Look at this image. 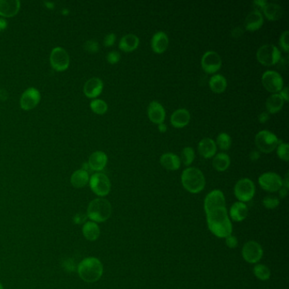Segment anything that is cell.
<instances>
[{
  "label": "cell",
  "instance_id": "obj_44",
  "mask_svg": "<svg viewBox=\"0 0 289 289\" xmlns=\"http://www.w3.org/2000/svg\"><path fill=\"white\" fill-rule=\"evenodd\" d=\"M116 36L115 33H109L103 39V44L105 47H111L116 42Z\"/></svg>",
  "mask_w": 289,
  "mask_h": 289
},
{
  "label": "cell",
  "instance_id": "obj_40",
  "mask_svg": "<svg viewBox=\"0 0 289 289\" xmlns=\"http://www.w3.org/2000/svg\"><path fill=\"white\" fill-rule=\"evenodd\" d=\"M83 48L88 53L94 54V53L99 51L100 46H99V42H97L96 40H88L84 43Z\"/></svg>",
  "mask_w": 289,
  "mask_h": 289
},
{
  "label": "cell",
  "instance_id": "obj_16",
  "mask_svg": "<svg viewBox=\"0 0 289 289\" xmlns=\"http://www.w3.org/2000/svg\"><path fill=\"white\" fill-rule=\"evenodd\" d=\"M264 17L260 10H254L248 14L244 21V27L248 32H254L263 26Z\"/></svg>",
  "mask_w": 289,
  "mask_h": 289
},
{
  "label": "cell",
  "instance_id": "obj_54",
  "mask_svg": "<svg viewBox=\"0 0 289 289\" xmlns=\"http://www.w3.org/2000/svg\"><path fill=\"white\" fill-rule=\"evenodd\" d=\"M7 25H8V23H7L6 20L0 18V31L5 29L7 27Z\"/></svg>",
  "mask_w": 289,
  "mask_h": 289
},
{
  "label": "cell",
  "instance_id": "obj_35",
  "mask_svg": "<svg viewBox=\"0 0 289 289\" xmlns=\"http://www.w3.org/2000/svg\"><path fill=\"white\" fill-rule=\"evenodd\" d=\"M90 107L97 115H103L108 110V104L102 100H94L90 103Z\"/></svg>",
  "mask_w": 289,
  "mask_h": 289
},
{
  "label": "cell",
  "instance_id": "obj_49",
  "mask_svg": "<svg viewBox=\"0 0 289 289\" xmlns=\"http://www.w3.org/2000/svg\"><path fill=\"white\" fill-rule=\"evenodd\" d=\"M260 154L257 150H253V151L251 152L250 154H249V159H250L251 161H257L259 159H260Z\"/></svg>",
  "mask_w": 289,
  "mask_h": 289
},
{
  "label": "cell",
  "instance_id": "obj_47",
  "mask_svg": "<svg viewBox=\"0 0 289 289\" xmlns=\"http://www.w3.org/2000/svg\"><path fill=\"white\" fill-rule=\"evenodd\" d=\"M258 119H259V122L260 123H266V122L268 121V120L270 119V116H269V113L268 112H262L260 113V116L258 117Z\"/></svg>",
  "mask_w": 289,
  "mask_h": 289
},
{
  "label": "cell",
  "instance_id": "obj_13",
  "mask_svg": "<svg viewBox=\"0 0 289 289\" xmlns=\"http://www.w3.org/2000/svg\"><path fill=\"white\" fill-rule=\"evenodd\" d=\"M50 64L55 71H65L70 64V56L66 50L61 47L54 48L50 54Z\"/></svg>",
  "mask_w": 289,
  "mask_h": 289
},
{
  "label": "cell",
  "instance_id": "obj_45",
  "mask_svg": "<svg viewBox=\"0 0 289 289\" xmlns=\"http://www.w3.org/2000/svg\"><path fill=\"white\" fill-rule=\"evenodd\" d=\"M87 219V215H84V214L79 213V214H77V215H75L73 221H74V223H76V224L80 225V224H83L84 222H86Z\"/></svg>",
  "mask_w": 289,
  "mask_h": 289
},
{
  "label": "cell",
  "instance_id": "obj_15",
  "mask_svg": "<svg viewBox=\"0 0 289 289\" xmlns=\"http://www.w3.org/2000/svg\"><path fill=\"white\" fill-rule=\"evenodd\" d=\"M205 211L208 212L216 208L226 207V199L224 193L221 190H213L207 194L205 199Z\"/></svg>",
  "mask_w": 289,
  "mask_h": 289
},
{
  "label": "cell",
  "instance_id": "obj_6",
  "mask_svg": "<svg viewBox=\"0 0 289 289\" xmlns=\"http://www.w3.org/2000/svg\"><path fill=\"white\" fill-rule=\"evenodd\" d=\"M256 58L260 64L265 66H272L277 64L281 59V51L273 44H265L258 49Z\"/></svg>",
  "mask_w": 289,
  "mask_h": 289
},
{
  "label": "cell",
  "instance_id": "obj_36",
  "mask_svg": "<svg viewBox=\"0 0 289 289\" xmlns=\"http://www.w3.org/2000/svg\"><path fill=\"white\" fill-rule=\"evenodd\" d=\"M195 159V153L192 147H185L182 151V161L186 166H189Z\"/></svg>",
  "mask_w": 289,
  "mask_h": 289
},
{
  "label": "cell",
  "instance_id": "obj_17",
  "mask_svg": "<svg viewBox=\"0 0 289 289\" xmlns=\"http://www.w3.org/2000/svg\"><path fill=\"white\" fill-rule=\"evenodd\" d=\"M148 116L153 123L160 125L161 123H164L165 119V110L162 104L157 101H153L148 105Z\"/></svg>",
  "mask_w": 289,
  "mask_h": 289
},
{
  "label": "cell",
  "instance_id": "obj_4",
  "mask_svg": "<svg viewBox=\"0 0 289 289\" xmlns=\"http://www.w3.org/2000/svg\"><path fill=\"white\" fill-rule=\"evenodd\" d=\"M112 214L111 204L103 198H99L92 200L87 209V218L91 222L101 223L106 222Z\"/></svg>",
  "mask_w": 289,
  "mask_h": 289
},
{
  "label": "cell",
  "instance_id": "obj_14",
  "mask_svg": "<svg viewBox=\"0 0 289 289\" xmlns=\"http://www.w3.org/2000/svg\"><path fill=\"white\" fill-rule=\"evenodd\" d=\"M41 100V94L35 87L27 88L21 98L20 104L24 110L34 109Z\"/></svg>",
  "mask_w": 289,
  "mask_h": 289
},
{
  "label": "cell",
  "instance_id": "obj_12",
  "mask_svg": "<svg viewBox=\"0 0 289 289\" xmlns=\"http://www.w3.org/2000/svg\"><path fill=\"white\" fill-rule=\"evenodd\" d=\"M222 61L218 53L207 51L203 55L201 66L208 74H215L222 67Z\"/></svg>",
  "mask_w": 289,
  "mask_h": 289
},
{
  "label": "cell",
  "instance_id": "obj_31",
  "mask_svg": "<svg viewBox=\"0 0 289 289\" xmlns=\"http://www.w3.org/2000/svg\"><path fill=\"white\" fill-rule=\"evenodd\" d=\"M231 165V159L228 154L225 153H220L213 158L212 165L215 170L220 172L225 171L228 169Z\"/></svg>",
  "mask_w": 289,
  "mask_h": 289
},
{
  "label": "cell",
  "instance_id": "obj_55",
  "mask_svg": "<svg viewBox=\"0 0 289 289\" xmlns=\"http://www.w3.org/2000/svg\"><path fill=\"white\" fill-rule=\"evenodd\" d=\"M0 289H3V285L1 284V283H0Z\"/></svg>",
  "mask_w": 289,
  "mask_h": 289
},
{
  "label": "cell",
  "instance_id": "obj_26",
  "mask_svg": "<svg viewBox=\"0 0 289 289\" xmlns=\"http://www.w3.org/2000/svg\"><path fill=\"white\" fill-rule=\"evenodd\" d=\"M139 45V39L138 36L134 34H126L122 37L119 42V48L121 50L126 53L134 51Z\"/></svg>",
  "mask_w": 289,
  "mask_h": 289
},
{
  "label": "cell",
  "instance_id": "obj_7",
  "mask_svg": "<svg viewBox=\"0 0 289 289\" xmlns=\"http://www.w3.org/2000/svg\"><path fill=\"white\" fill-rule=\"evenodd\" d=\"M234 194L239 202L250 201L255 194V186L253 181L248 178H243L236 183Z\"/></svg>",
  "mask_w": 289,
  "mask_h": 289
},
{
  "label": "cell",
  "instance_id": "obj_50",
  "mask_svg": "<svg viewBox=\"0 0 289 289\" xmlns=\"http://www.w3.org/2000/svg\"><path fill=\"white\" fill-rule=\"evenodd\" d=\"M288 193H289V189H287L284 186H282V187L280 188L279 195L282 199H284V198L288 195Z\"/></svg>",
  "mask_w": 289,
  "mask_h": 289
},
{
  "label": "cell",
  "instance_id": "obj_33",
  "mask_svg": "<svg viewBox=\"0 0 289 289\" xmlns=\"http://www.w3.org/2000/svg\"><path fill=\"white\" fill-rule=\"evenodd\" d=\"M254 276L257 277L258 279L261 280V281H267L270 277V270L267 266L262 265V264H259L256 265L254 267L253 270Z\"/></svg>",
  "mask_w": 289,
  "mask_h": 289
},
{
  "label": "cell",
  "instance_id": "obj_10",
  "mask_svg": "<svg viewBox=\"0 0 289 289\" xmlns=\"http://www.w3.org/2000/svg\"><path fill=\"white\" fill-rule=\"evenodd\" d=\"M258 182L262 189L270 193L277 192L283 186L282 177L275 172H266L262 174L259 177Z\"/></svg>",
  "mask_w": 289,
  "mask_h": 289
},
{
  "label": "cell",
  "instance_id": "obj_24",
  "mask_svg": "<svg viewBox=\"0 0 289 289\" xmlns=\"http://www.w3.org/2000/svg\"><path fill=\"white\" fill-rule=\"evenodd\" d=\"M161 165L168 170H177L181 166L180 158L172 153H165L161 155Z\"/></svg>",
  "mask_w": 289,
  "mask_h": 289
},
{
  "label": "cell",
  "instance_id": "obj_21",
  "mask_svg": "<svg viewBox=\"0 0 289 289\" xmlns=\"http://www.w3.org/2000/svg\"><path fill=\"white\" fill-rule=\"evenodd\" d=\"M198 150L203 158L205 159H210L215 156L217 150V146L215 144V141L211 138H203L199 142L198 145Z\"/></svg>",
  "mask_w": 289,
  "mask_h": 289
},
{
  "label": "cell",
  "instance_id": "obj_9",
  "mask_svg": "<svg viewBox=\"0 0 289 289\" xmlns=\"http://www.w3.org/2000/svg\"><path fill=\"white\" fill-rule=\"evenodd\" d=\"M262 85L266 90L271 93H278L284 86L282 76L275 71H267L261 78Z\"/></svg>",
  "mask_w": 289,
  "mask_h": 289
},
{
  "label": "cell",
  "instance_id": "obj_11",
  "mask_svg": "<svg viewBox=\"0 0 289 289\" xmlns=\"http://www.w3.org/2000/svg\"><path fill=\"white\" fill-rule=\"evenodd\" d=\"M263 248L259 243L255 241H248L244 244L242 249V255L248 263H258L263 257Z\"/></svg>",
  "mask_w": 289,
  "mask_h": 289
},
{
  "label": "cell",
  "instance_id": "obj_1",
  "mask_svg": "<svg viewBox=\"0 0 289 289\" xmlns=\"http://www.w3.org/2000/svg\"><path fill=\"white\" fill-rule=\"evenodd\" d=\"M208 228L217 238H226L232 233V225L226 207L206 212Z\"/></svg>",
  "mask_w": 289,
  "mask_h": 289
},
{
  "label": "cell",
  "instance_id": "obj_34",
  "mask_svg": "<svg viewBox=\"0 0 289 289\" xmlns=\"http://www.w3.org/2000/svg\"><path fill=\"white\" fill-rule=\"evenodd\" d=\"M215 144H217V146L222 150H225V151L226 150H228L231 146V137L226 132H222V133L219 134L218 137L216 138Z\"/></svg>",
  "mask_w": 289,
  "mask_h": 289
},
{
  "label": "cell",
  "instance_id": "obj_37",
  "mask_svg": "<svg viewBox=\"0 0 289 289\" xmlns=\"http://www.w3.org/2000/svg\"><path fill=\"white\" fill-rule=\"evenodd\" d=\"M276 154L282 161L288 162L289 161V145L280 140L279 144L276 147Z\"/></svg>",
  "mask_w": 289,
  "mask_h": 289
},
{
  "label": "cell",
  "instance_id": "obj_23",
  "mask_svg": "<svg viewBox=\"0 0 289 289\" xmlns=\"http://www.w3.org/2000/svg\"><path fill=\"white\" fill-rule=\"evenodd\" d=\"M21 2L19 0H0V16L13 17L19 12Z\"/></svg>",
  "mask_w": 289,
  "mask_h": 289
},
{
  "label": "cell",
  "instance_id": "obj_29",
  "mask_svg": "<svg viewBox=\"0 0 289 289\" xmlns=\"http://www.w3.org/2000/svg\"><path fill=\"white\" fill-rule=\"evenodd\" d=\"M263 13L270 21H276L283 16V10L282 7L276 3H267L263 8Z\"/></svg>",
  "mask_w": 289,
  "mask_h": 289
},
{
  "label": "cell",
  "instance_id": "obj_18",
  "mask_svg": "<svg viewBox=\"0 0 289 289\" xmlns=\"http://www.w3.org/2000/svg\"><path fill=\"white\" fill-rule=\"evenodd\" d=\"M103 83L102 80L98 77H93L86 82V83L84 85L83 92L87 98L94 99L100 96L103 91Z\"/></svg>",
  "mask_w": 289,
  "mask_h": 289
},
{
  "label": "cell",
  "instance_id": "obj_27",
  "mask_svg": "<svg viewBox=\"0 0 289 289\" xmlns=\"http://www.w3.org/2000/svg\"><path fill=\"white\" fill-rule=\"evenodd\" d=\"M285 101L283 100L279 93H273L271 94L266 102V108L267 112L269 114H276L279 112L283 109Z\"/></svg>",
  "mask_w": 289,
  "mask_h": 289
},
{
  "label": "cell",
  "instance_id": "obj_5",
  "mask_svg": "<svg viewBox=\"0 0 289 289\" xmlns=\"http://www.w3.org/2000/svg\"><path fill=\"white\" fill-rule=\"evenodd\" d=\"M279 138L276 134L267 130L258 132L254 138V143L258 149L265 154L273 152L279 144Z\"/></svg>",
  "mask_w": 289,
  "mask_h": 289
},
{
  "label": "cell",
  "instance_id": "obj_51",
  "mask_svg": "<svg viewBox=\"0 0 289 289\" xmlns=\"http://www.w3.org/2000/svg\"><path fill=\"white\" fill-rule=\"evenodd\" d=\"M254 3L256 6L261 8L263 10L264 7L267 5V1H264V0H258V1H254Z\"/></svg>",
  "mask_w": 289,
  "mask_h": 289
},
{
  "label": "cell",
  "instance_id": "obj_52",
  "mask_svg": "<svg viewBox=\"0 0 289 289\" xmlns=\"http://www.w3.org/2000/svg\"><path fill=\"white\" fill-rule=\"evenodd\" d=\"M283 186H284V187L287 188V189H289V172L286 173V175H285V177H284V179H283Z\"/></svg>",
  "mask_w": 289,
  "mask_h": 289
},
{
  "label": "cell",
  "instance_id": "obj_8",
  "mask_svg": "<svg viewBox=\"0 0 289 289\" xmlns=\"http://www.w3.org/2000/svg\"><path fill=\"white\" fill-rule=\"evenodd\" d=\"M91 189L96 195L100 197L107 196L111 189V184L109 177L105 174H93L89 179Z\"/></svg>",
  "mask_w": 289,
  "mask_h": 289
},
{
  "label": "cell",
  "instance_id": "obj_32",
  "mask_svg": "<svg viewBox=\"0 0 289 289\" xmlns=\"http://www.w3.org/2000/svg\"><path fill=\"white\" fill-rule=\"evenodd\" d=\"M209 87L212 92L215 93H222L227 87V82L225 77L222 75H214L210 77L209 83Z\"/></svg>",
  "mask_w": 289,
  "mask_h": 289
},
{
  "label": "cell",
  "instance_id": "obj_28",
  "mask_svg": "<svg viewBox=\"0 0 289 289\" xmlns=\"http://www.w3.org/2000/svg\"><path fill=\"white\" fill-rule=\"evenodd\" d=\"M82 231H83L84 238L88 241H96L97 239L100 238V227L98 226L96 222H91V221L85 222Z\"/></svg>",
  "mask_w": 289,
  "mask_h": 289
},
{
  "label": "cell",
  "instance_id": "obj_20",
  "mask_svg": "<svg viewBox=\"0 0 289 289\" xmlns=\"http://www.w3.org/2000/svg\"><path fill=\"white\" fill-rule=\"evenodd\" d=\"M169 46V38L164 32H158L151 39L152 50L156 54H163Z\"/></svg>",
  "mask_w": 289,
  "mask_h": 289
},
{
  "label": "cell",
  "instance_id": "obj_30",
  "mask_svg": "<svg viewBox=\"0 0 289 289\" xmlns=\"http://www.w3.org/2000/svg\"><path fill=\"white\" fill-rule=\"evenodd\" d=\"M71 183L72 186L76 188L84 187L87 183H89V174L87 172V170L83 169L76 170L71 176Z\"/></svg>",
  "mask_w": 289,
  "mask_h": 289
},
{
  "label": "cell",
  "instance_id": "obj_3",
  "mask_svg": "<svg viewBox=\"0 0 289 289\" xmlns=\"http://www.w3.org/2000/svg\"><path fill=\"white\" fill-rule=\"evenodd\" d=\"M181 181L183 187L191 193H200L206 186L205 176L196 167H187L183 170Z\"/></svg>",
  "mask_w": 289,
  "mask_h": 289
},
{
  "label": "cell",
  "instance_id": "obj_46",
  "mask_svg": "<svg viewBox=\"0 0 289 289\" xmlns=\"http://www.w3.org/2000/svg\"><path fill=\"white\" fill-rule=\"evenodd\" d=\"M243 34H244V30L242 29L241 27H239V26L235 27L234 29L231 31V36L235 39L241 37Z\"/></svg>",
  "mask_w": 289,
  "mask_h": 289
},
{
  "label": "cell",
  "instance_id": "obj_25",
  "mask_svg": "<svg viewBox=\"0 0 289 289\" xmlns=\"http://www.w3.org/2000/svg\"><path fill=\"white\" fill-rule=\"evenodd\" d=\"M248 209L244 203L236 202L230 209V216L234 222H240L247 218Z\"/></svg>",
  "mask_w": 289,
  "mask_h": 289
},
{
  "label": "cell",
  "instance_id": "obj_2",
  "mask_svg": "<svg viewBox=\"0 0 289 289\" xmlns=\"http://www.w3.org/2000/svg\"><path fill=\"white\" fill-rule=\"evenodd\" d=\"M77 272L85 283H96L103 276V264L98 258H85L77 266Z\"/></svg>",
  "mask_w": 289,
  "mask_h": 289
},
{
  "label": "cell",
  "instance_id": "obj_43",
  "mask_svg": "<svg viewBox=\"0 0 289 289\" xmlns=\"http://www.w3.org/2000/svg\"><path fill=\"white\" fill-rule=\"evenodd\" d=\"M226 244L230 248H235L238 247V238H236L235 236L230 235V236L226 238Z\"/></svg>",
  "mask_w": 289,
  "mask_h": 289
},
{
  "label": "cell",
  "instance_id": "obj_19",
  "mask_svg": "<svg viewBox=\"0 0 289 289\" xmlns=\"http://www.w3.org/2000/svg\"><path fill=\"white\" fill-rule=\"evenodd\" d=\"M191 116L187 109H178L175 110L170 116V123L175 128H183L188 125Z\"/></svg>",
  "mask_w": 289,
  "mask_h": 289
},
{
  "label": "cell",
  "instance_id": "obj_39",
  "mask_svg": "<svg viewBox=\"0 0 289 289\" xmlns=\"http://www.w3.org/2000/svg\"><path fill=\"white\" fill-rule=\"evenodd\" d=\"M289 31H285V32L282 33V35L280 37L279 44L281 48L283 49L285 53H289Z\"/></svg>",
  "mask_w": 289,
  "mask_h": 289
},
{
  "label": "cell",
  "instance_id": "obj_22",
  "mask_svg": "<svg viewBox=\"0 0 289 289\" xmlns=\"http://www.w3.org/2000/svg\"><path fill=\"white\" fill-rule=\"evenodd\" d=\"M108 157L106 154L102 151H96L91 154L88 159V166L92 170L101 171L106 166Z\"/></svg>",
  "mask_w": 289,
  "mask_h": 289
},
{
  "label": "cell",
  "instance_id": "obj_38",
  "mask_svg": "<svg viewBox=\"0 0 289 289\" xmlns=\"http://www.w3.org/2000/svg\"><path fill=\"white\" fill-rule=\"evenodd\" d=\"M262 204L265 206V208L268 209H276V207H278L280 204V200L278 198L272 196V195H268L264 198L262 200Z\"/></svg>",
  "mask_w": 289,
  "mask_h": 289
},
{
  "label": "cell",
  "instance_id": "obj_42",
  "mask_svg": "<svg viewBox=\"0 0 289 289\" xmlns=\"http://www.w3.org/2000/svg\"><path fill=\"white\" fill-rule=\"evenodd\" d=\"M63 267H64V270L68 271V272H72L77 268L74 260H71V259H67V260H64V262H63Z\"/></svg>",
  "mask_w": 289,
  "mask_h": 289
},
{
  "label": "cell",
  "instance_id": "obj_41",
  "mask_svg": "<svg viewBox=\"0 0 289 289\" xmlns=\"http://www.w3.org/2000/svg\"><path fill=\"white\" fill-rule=\"evenodd\" d=\"M120 60H121V55L117 51L109 52V54L107 55V61L109 62V64H117Z\"/></svg>",
  "mask_w": 289,
  "mask_h": 289
},
{
  "label": "cell",
  "instance_id": "obj_53",
  "mask_svg": "<svg viewBox=\"0 0 289 289\" xmlns=\"http://www.w3.org/2000/svg\"><path fill=\"white\" fill-rule=\"evenodd\" d=\"M158 129H159V132L165 133L167 131V126L165 123H161L160 125H158Z\"/></svg>",
  "mask_w": 289,
  "mask_h": 289
},
{
  "label": "cell",
  "instance_id": "obj_48",
  "mask_svg": "<svg viewBox=\"0 0 289 289\" xmlns=\"http://www.w3.org/2000/svg\"><path fill=\"white\" fill-rule=\"evenodd\" d=\"M279 94L282 96V98H283V100H284L285 102H288V101H289V88H288V87H283L282 91L280 92Z\"/></svg>",
  "mask_w": 289,
  "mask_h": 289
}]
</instances>
